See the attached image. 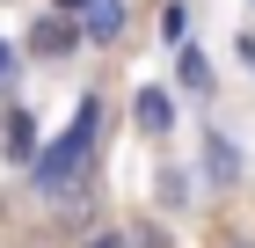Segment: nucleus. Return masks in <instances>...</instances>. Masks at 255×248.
Segmentation results:
<instances>
[{"label": "nucleus", "instance_id": "f03ea898", "mask_svg": "<svg viewBox=\"0 0 255 248\" xmlns=\"http://www.w3.org/2000/svg\"><path fill=\"white\" fill-rule=\"evenodd\" d=\"M29 44H37L44 58H59L66 44H73V29H66V22H37V29H29Z\"/></svg>", "mask_w": 255, "mask_h": 248}, {"label": "nucleus", "instance_id": "20e7f679", "mask_svg": "<svg viewBox=\"0 0 255 248\" xmlns=\"http://www.w3.org/2000/svg\"><path fill=\"white\" fill-rule=\"evenodd\" d=\"M66 7H88V0H66Z\"/></svg>", "mask_w": 255, "mask_h": 248}, {"label": "nucleus", "instance_id": "7ed1b4c3", "mask_svg": "<svg viewBox=\"0 0 255 248\" xmlns=\"http://www.w3.org/2000/svg\"><path fill=\"white\" fill-rule=\"evenodd\" d=\"M0 73H7V44H0Z\"/></svg>", "mask_w": 255, "mask_h": 248}, {"label": "nucleus", "instance_id": "f257e3e1", "mask_svg": "<svg viewBox=\"0 0 255 248\" xmlns=\"http://www.w3.org/2000/svg\"><path fill=\"white\" fill-rule=\"evenodd\" d=\"M168 95H160V88H146V95H138V124H146V132H168Z\"/></svg>", "mask_w": 255, "mask_h": 248}]
</instances>
